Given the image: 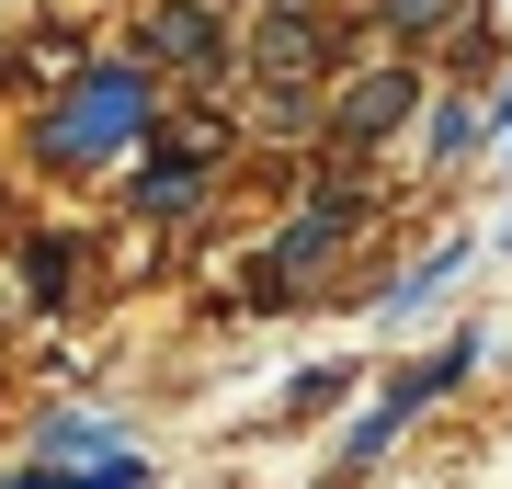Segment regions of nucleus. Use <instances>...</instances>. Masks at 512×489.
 <instances>
[{
    "mask_svg": "<svg viewBox=\"0 0 512 489\" xmlns=\"http://www.w3.org/2000/svg\"><path fill=\"white\" fill-rule=\"evenodd\" d=\"M137 126H148V80L137 69H92L69 91V114L46 126V148L57 160H114V148H137Z\"/></svg>",
    "mask_w": 512,
    "mask_h": 489,
    "instance_id": "f257e3e1",
    "label": "nucleus"
},
{
    "mask_svg": "<svg viewBox=\"0 0 512 489\" xmlns=\"http://www.w3.org/2000/svg\"><path fill=\"white\" fill-rule=\"evenodd\" d=\"M399 114H410V80H399V69H376V80H353V91H342L330 137H342V148H376L387 126H399Z\"/></svg>",
    "mask_w": 512,
    "mask_h": 489,
    "instance_id": "f03ea898",
    "label": "nucleus"
},
{
    "mask_svg": "<svg viewBox=\"0 0 512 489\" xmlns=\"http://www.w3.org/2000/svg\"><path fill=\"white\" fill-rule=\"evenodd\" d=\"M342 228H353V205L330 194V205H308V217L285 228V251H274V273H262V285H296V273H319L330 251H342Z\"/></svg>",
    "mask_w": 512,
    "mask_h": 489,
    "instance_id": "7ed1b4c3",
    "label": "nucleus"
},
{
    "mask_svg": "<svg viewBox=\"0 0 512 489\" xmlns=\"http://www.w3.org/2000/svg\"><path fill=\"white\" fill-rule=\"evenodd\" d=\"M467 364H478V342H444L433 364H410V376H387V399H376V410H387V421H410L421 399H444V387H456Z\"/></svg>",
    "mask_w": 512,
    "mask_h": 489,
    "instance_id": "20e7f679",
    "label": "nucleus"
},
{
    "mask_svg": "<svg viewBox=\"0 0 512 489\" xmlns=\"http://www.w3.org/2000/svg\"><path fill=\"white\" fill-rule=\"evenodd\" d=\"M148 46H160L171 69H205V57H217L228 35H217V12H160V35H148Z\"/></svg>",
    "mask_w": 512,
    "mask_h": 489,
    "instance_id": "39448f33",
    "label": "nucleus"
},
{
    "mask_svg": "<svg viewBox=\"0 0 512 489\" xmlns=\"http://www.w3.org/2000/svg\"><path fill=\"white\" fill-rule=\"evenodd\" d=\"M69 455H103V421L92 410H57L46 421V467H69Z\"/></svg>",
    "mask_w": 512,
    "mask_h": 489,
    "instance_id": "423d86ee",
    "label": "nucleus"
},
{
    "mask_svg": "<svg viewBox=\"0 0 512 489\" xmlns=\"http://www.w3.org/2000/svg\"><path fill=\"white\" fill-rule=\"evenodd\" d=\"M137 205H148V217H183V205H194V160H183V171H148Z\"/></svg>",
    "mask_w": 512,
    "mask_h": 489,
    "instance_id": "0eeeda50",
    "label": "nucleus"
},
{
    "mask_svg": "<svg viewBox=\"0 0 512 489\" xmlns=\"http://www.w3.org/2000/svg\"><path fill=\"white\" fill-rule=\"evenodd\" d=\"M433 148H444V160H456V148H478V114H467V103H444V114H433Z\"/></svg>",
    "mask_w": 512,
    "mask_h": 489,
    "instance_id": "6e6552de",
    "label": "nucleus"
},
{
    "mask_svg": "<svg viewBox=\"0 0 512 489\" xmlns=\"http://www.w3.org/2000/svg\"><path fill=\"white\" fill-rule=\"evenodd\" d=\"M80 489H148V467H137V455H103V467L80 478Z\"/></svg>",
    "mask_w": 512,
    "mask_h": 489,
    "instance_id": "1a4fd4ad",
    "label": "nucleus"
},
{
    "mask_svg": "<svg viewBox=\"0 0 512 489\" xmlns=\"http://www.w3.org/2000/svg\"><path fill=\"white\" fill-rule=\"evenodd\" d=\"M387 23H410V35H433V23H444V0H387Z\"/></svg>",
    "mask_w": 512,
    "mask_h": 489,
    "instance_id": "9d476101",
    "label": "nucleus"
},
{
    "mask_svg": "<svg viewBox=\"0 0 512 489\" xmlns=\"http://www.w3.org/2000/svg\"><path fill=\"white\" fill-rule=\"evenodd\" d=\"M0 489H80V478H57V467H23V478H0Z\"/></svg>",
    "mask_w": 512,
    "mask_h": 489,
    "instance_id": "9b49d317",
    "label": "nucleus"
}]
</instances>
